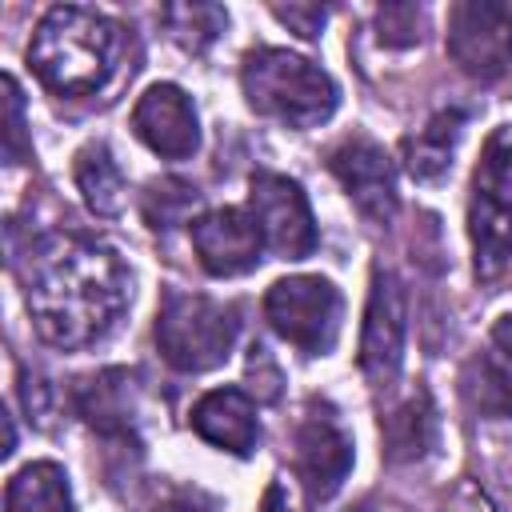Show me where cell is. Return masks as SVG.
Segmentation results:
<instances>
[{
    "label": "cell",
    "instance_id": "cell-23",
    "mask_svg": "<svg viewBox=\"0 0 512 512\" xmlns=\"http://www.w3.org/2000/svg\"><path fill=\"white\" fill-rule=\"evenodd\" d=\"M476 184L488 188L492 196H500L504 204H512V132H496L484 144V160L476 168Z\"/></svg>",
    "mask_w": 512,
    "mask_h": 512
},
{
    "label": "cell",
    "instance_id": "cell-4",
    "mask_svg": "<svg viewBox=\"0 0 512 512\" xmlns=\"http://www.w3.org/2000/svg\"><path fill=\"white\" fill-rule=\"evenodd\" d=\"M236 312L212 296L168 288L156 312V348L176 372H208L232 356Z\"/></svg>",
    "mask_w": 512,
    "mask_h": 512
},
{
    "label": "cell",
    "instance_id": "cell-9",
    "mask_svg": "<svg viewBox=\"0 0 512 512\" xmlns=\"http://www.w3.org/2000/svg\"><path fill=\"white\" fill-rule=\"evenodd\" d=\"M352 472V436L328 404H308L296 424V476L312 500H332Z\"/></svg>",
    "mask_w": 512,
    "mask_h": 512
},
{
    "label": "cell",
    "instance_id": "cell-5",
    "mask_svg": "<svg viewBox=\"0 0 512 512\" xmlns=\"http://www.w3.org/2000/svg\"><path fill=\"white\" fill-rule=\"evenodd\" d=\"M340 316H344V300L336 284L324 276H284L264 292L268 328L304 356L332 352L340 336Z\"/></svg>",
    "mask_w": 512,
    "mask_h": 512
},
{
    "label": "cell",
    "instance_id": "cell-16",
    "mask_svg": "<svg viewBox=\"0 0 512 512\" xmlns=\"http://www.w3.org/2000/svg\"><path fill=\"white\" fill-rule=\"evenodd\" d=\"M76 412L104 436H124L132 424V376L124 368H104L76 380Z\"/></svg>",
    "mask_w": 512,
    "mask_h": 512
},
{
    "label": "cell",
    "instance_id": "cell-24",
    "mask_svg": "<svg viewBox=\"0 0 512 512\" xmlns=\"http://www.w3.org/2000/svg\"><path fill=\"white\" fill-rule=\"evenodd\" d=\"M376 32L392 48L420 44V36H424V12L416 4H384L376 12Z\"/></svg>",
    "mask_w": 512,
    "mask_h": 512
},
{
    "label": "cell",
    "instance_id": "cell-12",
    "mask_svg": "<svg viewBox=\"0 0 512 512\" xmlns=\"http://www.w3.org/2000/svg\"><path fill=\"white\" fill-rule=\"evenodd\" d=\"M132 132L164 160H188L200 148L196 104L180 84H152L132 108Z\"/></svg>",
    "mask_w": 512,
    "mask_h": 512
},
{
    "label": "cell",
    "instance_id": "cell-18",
    "mask_svg": "<svg viewBox=\"0 0 512 512\" xmlns=\"http://www.w3.org/2000/svg\"><path fill=\"white\" fill-rule=\"evenodd\" d=\"M4 512H76L68 472L52 460L24 464L4 488Z\"/></svg>",
    "mask_w": 512,
    "mask_h": 512
},
{
    "label": "cell",
    "instance_id": "cell-25",
    "mask_svg": "<svg viewBox=\"0 0 512 512\" xmlns=\"http://www.w3.org/2000/svg\"><path fill=\"white\" fill-rule=\"evenodd\" d=\"M4 112H8L4 156H8V164H24L32 156V140H28V124H24V96L12 76H4Z\"/></svg>",
    "mask_w": 512,
    "mask_h": 512
},
{
    "label": "cell",
    "instance_id": "cell-21",
    "mask_svg": "<svg viewBox=\"0 0 512 512\" xmlns=\"http://www.w3.org/2000/svg\"><path fill=\"white\" fill-rule=\"evenodd\" d=\"M160 20L168 28V36L184 48V52H204L224 28H228V12L220 4H164Z\"/></svg>",
    "mask_w": 512,
    "mask_h": 512
},
{
    "label": "cell",
    "instance_id": "cell-26",
    "mask_svg": "<svg viewBox=\"0 0 512 512\" xmlns=\"http://www.w3.org/2000/svg\"><path fill=\"white\" fill-rule=\"evenodd\" d=\"M272 12H276V20H284L304 40H316L320 28H324V20H328V8L324 4H272Z\"/></svg>",
    "mask_w": 512,
    "mask_h": 512
},
{
    "label": "cell",
    "instance_id": "cell-7",
    "mask_svg": "<svg viewBox=\"0 0 512 512\" xmlns=\"http://www.w3.org/2000/svg\"><path fill=\"white\" fill-rule=\"evenodd\" d=\"M404 336H408V296L392 268L376 264L360 324V372L372 388H388L404 364Z\"/></svg>",
    "mask_w": 512,
    "mask_h": 512
},
{
    "label": "cell",
    "instance_id": "cell-2",
    "mask_svg": "<svg viewBox=\"0 0 512 512\" xmlns=\"http://www.w3.org/2000/svg\"><path fill=\"white\" fill-rule=\"evenodd\" d=\"M124 28L80 4H56L40 16L28 40V64L36 80L56 96H92L100 92L120 60Z\"/></svg>",
    "mask_w": 512,
    "mask_h": 512
},
{
    "label": "cell",
    "instance_id": "cell-13",
    "mask_svg": "<svg viewBox=\"0 0 512 512\" xmlns=\"http://www.w3.org/2000/svg\"><path fill=\"white\" fill-rule=\"evenodd\" d=\"M460 392L468 408L488 420L512 416V316H500L488 332L484 352H476L464 364Z\"/></svg>",
    "mask_w": 512,
    "mask_h": 512
},
{
    "label": "cell",
    "instance_id": "cell-17",
    "mask_svg": "<svg viewBox=\"0 0 512 512\" xmlns=\"http://www.w3.org/2000/svg\"><path fill=\"white\" fill-rule=\"evenodd\" d=\"M380 436H384V456L392 464L420 460L432 448V436H436V412H432L428 392L416 388L396 408H388V416L380 420Z\"/></svg>",
    "mask_w": 512,
    "mask_h": 512
},
{
    "label": "cell",
    "instance_id": "cell-10",
    "mask_svg": "<svg viewBox=\"0 0 512 512\" xmlns=\"http://www.w3.org/2000/svg\"><path fill=\"white\" fill-rule=\"evenodd\" d=\"M332 176L340 180V188L348 192V200L356 204V212L372 224H388L400 208L396 196V168L388 160V152L368 140V136H348L332 148L328 156Z\"/></svg>",
    "mask_w": 512,
    "mask_h": 512
},
{
    "label": "cell",
    "instance_id": "cell-14",
    "mask_svg": "<svg viewBox=\"0 0 512 512\" xmlns=\"http://www.w3.org/2000/svg\"><path fill=\"white\" fill-rule=\"evenodd\" d=\"M192 432L220 452L248 456L260 440L256 400L244 388H212L192 404Z\"/></svg>",
    "mask_w": 512,
    "mask_h": 512
},
{
    "label": "cell",
    "instance_id": "cell-22",
    "mask_svg": "<svg viewBox=\"0 0 512 512\" xmlns=\"http://www.w3.org/2000/svg\"><path fill=\"white\" fill-rule=\"evenodd\" d=\"M196 208V188L184 180H156L144 192V220L152 228H172Z\"/></svg>",
    "mask_w": 512,
    "mask_h": 512
},
{
    "label": "cell",
    "instance_id": "cell-8",
    "mask_svg": "<svg viewBox=\"0 0 512 512\" xmlns=\"http://www.w3.org/2000/svg\"><path fill=\"white\" fill-rule=\"evenodd\" d=\"M248 212L272 248L284 260H304L316 248V220L308 208L304 188L284 172H252L248 180Z\"/></svg>",
    "mask_w": 512,
    "mask_h": 512
},
{
    "label": "cell",
    "instance_id": "cell-15",
    "mask_svg": "<svg viewBox=\"0 0 512 512\" xmlns=\"http://www.w3.org/2000/svg\"><path fill=\"white\" fill-rule=\"evenodd\" d=\"M468 236L476 252V276L480 280L500 276L512 260V204H504L500 196L476 184L468 200Z\"/></svg>",
    "mask_w": 512,
    "mask_h": 512
},
{
    "label": "cell",
    "instance_id": "cell-20",
    "mask_svg": "<svg viewBox=\"0 0 512 512\" xmlns=\"http://www.w3.org/2000/svg\"><path fill=\"white\" fill-rule=\"evenodd\" d=\"M460 128H464L460 112H436L416 136L404 140V168L416 180H440L452 168V152H456Z\"/></svg>",
    "mask_w": 512,
    "mask_h": 512
},
{
    "label": "cell",
    "instance_id": "cell-27",
    "mask_svg": "<svg viewBox=\"0 0 512 512\" xmlns=\"http://www.w3.org/2000/svg\"><path fill=\"white\" fill-rule=\"evenodd\" d=\"M152 512H208V504H200V500H196V496H188V492H176V496L160 500Z\"/></svg>",
    "mask_w": 512,
    "mask_h": 512
},
{
    "label": "cell",
    "instance_id": "cell-19",
    "mask_svg": "<svg viewBox=\"0 0 512 512\" xmlns=\"http://www.w3.org/2000/svg\"><path fill=\"white\" fill-rule=\"evenodd\" d=\"M72 180L96 216H116L124 208V172H120V164L104 140H88L76 152Z\"/></svg>",
    "mask_w": 512,
    "mask_h": 512
},
{
    "label": "cell",
    "instance_id": "cell-3",
    "mask_svg": "<svg viewBox=\"0 0 512 512\" xmlns=\"http://www.w3.org/2000/svg\"><path fill=\"white\" fill-rule=\"evenodd\" d=\"M240 88L252 112L284 128H316L340 104L336 80L288 48H252L240 64Z\"/></svg>",
    "mask_w": 512,
    "mask_h": 512
},
{
    "label": "cell",
    "instance_id": "cell-11",
    "mask_svg": "<svg viewBox=\"0 0 512 512\" xmlns=\"http://www.w3.org/2000/svg\"><path fill=\"white\" fill-rule=\"evenodd\" d=\"M196 260L208 276H244L260 264L264 236L248 208H208L188 224Z\"/></svg>",
    "mask_w": 512,
    "mask_h": 512
},
{
    "label": "cell",
    "instance_id": "cell-6",
    "mask_svg": "<svg viewBox=\"0 0 512 512\" xmlns=\"http://www.w3.org/2000/svg\"><path fill=\"white\" fill-rule=\"evenodd\" d=\"M444 48L468 80H480V84L500 80L512 64V4H500V0L452 4Z\"/></svg>",
    "mask_w": 512,
    "mask_h": 512
},
{
    "label": "cell",
    "instance_id": "cell-1",
    "mask_svg": "<svg viewBox=\"0 0 512 512\" xmlns=\"http://www.w3.org/2000/svg\"><path fill=\"white\" fill-rule=\"evenodd\" d=\"M24 308L44 344L80 352L104 340L132 300V272L124 256L76 228L44 232L28 244L24 268Z\"/></svg>",
    "mask_w": 512,
    "mask_h": 512
}]
</instances>
